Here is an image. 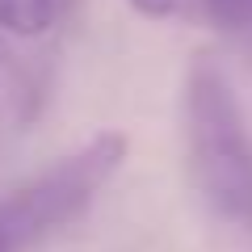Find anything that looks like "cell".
<instances>
[{
	"instance_id": "3957f363",
	"label": "cell",
	"mask_w": 252,
	"mask_h": 252,
	"mask_svg": "<svg viewBox=\"0 0 252 252\" xmlns=\"http://www.w3.org/2000/svg\"><path fill=\"white\" fill-rule=\"evenodd\" d=\"M72 0H0V30L13 38H42Z\"/></svg>"
},
{
	"instance_id": "5b68a950",
	"label": "cell",
	"mask_w": 252,
	"mask_h": 252,
	"mask_svg": "<svg viewBox=\"0 0 252 252\" xmlns=\"http://www.w3.org/2000/svg\"><path fill=\"white\" fill-rule=\"evenodd\" d=\"M130 9L147 21H164V17H177L185 9V0H130Z\"/></svg>"
},
{
	"instance_id": "7a4b0ae2",
	"label": "cell",
	"mask_w": 252,
	"mask_h": 252,
	"mask_svg": "<svg viewBox=\"0 0 252 252\" xmlns=\"http://www.w3.org/2000/svg\"><path fill=\"white\" fill-rule=\"evenodd\" d=\"M130 139L122 130H101L76 152L59 156L0 198V252H30L46 235L80 219L101 189L126 164Z\"/></svg>"
},
{
	"instance_id": "277c9868",
	"label": "cell",
	"mask_w": 252,
	"mask_h": 252,
	"mask_svg": "<svg viewBox=\"0 0 252 252\" xmlns=\"http://www.w3.org/2000/svg\"><path fill=\"white\" fill-rule=\"evenodd\" d=\"M206 26L227 38H252V0H185Z\"/></svg>"
},
{
	"instance_id": "6da1fadb",
	"label": "cell",
	"mask_w": 252,
	"mask_h": 252,
	"mask_svg": "<svg viewBox=\"0 0 252 252\" xmlns=\"http://www.w3.org/2000/svg\"><path fill=\"white\" fill-rule=\"evenodd\" d=\"M189 177L219 219L252 227V135L227 72L198 55L185 76Z\"/></svg>"
}]
</instances>
